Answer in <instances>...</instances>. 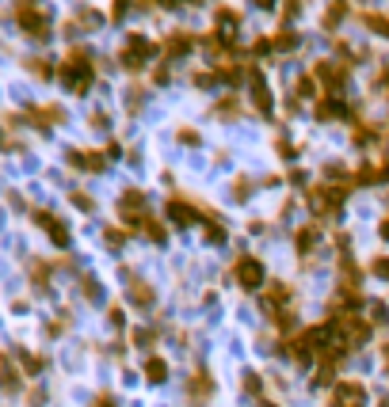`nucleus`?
<instances>
[{"instance_id": "nucleus-34", "label": "nucleus", "mask_w": 389, "mask_h": 407, "mask_svg": "<svg viewBox=\"0 0 389 407\" xmlns=\"http://www.w3.org/2000/svg\"><path fill=\"white\" fill-rule=\"evenodd\" d=\"M244 392H249L252 399H264V381H260L256 373H244Z\"/></svg>"}, {"instance_id": "nucleus-28", "label": "nucleus", "mask_w": 389, "mask_h": 407, "mask_svg": "<svg viewBox=\"0 0 389 407\" xmlns=\"http://www.w3.org/2000/svg\"><path fill=\"white\" fill-rule=\"evenodd\" d=\"M252 190H256V187H252L249 175H237V179H233V198H237V202H249Z\"/></svg>"}, {"instance_id": "nucleus-41", "label": "nucleus", "mask_w": 389, "mask_h": 407, "mask_svg": "<svg viewBox=\"0 0 389 407\" xmlns=\"http://www.w3.org/2000/svg\"><path fill=\"white\" fill-rule=\"evenodd\" d=\"M275 148H279V156H282V160H294V156H298V148L290 145L286 138H279V141H275Z\"/></svg>"}, {"instance_id": "nucleus-24", "label": "nucleus", "mask_w": 389, "mask_h": 407, "mask_svg": "<svg viewBox=\"0 0 389 407\" xmlns=\"http://www.w3.org/2000/svg\"><path fill=\"white\" fill-rule=\"evenodd\" d=\"M214 114H218V118H225V122H229V118H237V114H240V99L233 96V91H229V96H222L214 103Z\"/></svg>"}, {"instance_id": "nucleus-9", "label": "nucleus", "mask_w": 389, "mask_h": 407, "mask_svg": "<svg viewBox=\"0 0 389 407\" xmlns=\"http://www.w3.org/2000/svg\"><path fill=\"white\" fill-rule=\"evenodd\" d=\"M165 217L172 221V225L187 228V225H195V221L202 217V210H199L195 202H191L187 195H168V202H165Z\"/></svg>"}, {"instance_id": "nucleus-5", "label": "nucleus", "mask_w": 389, "mask_h": 407, "mask_svg": "<svg viewBox=\"0 0 389 407\" xmlns=\"http://www.w3.org/2000/svg\"><path fill=\"white\" fill-rule=\"evenodd\" d=\"M118 217H123L130 228H141L153 217L149 213V195H145L141 187H126L123 195H118Z\"/></svg>"}, {"instance_id": "nucleus-11", "label": "nucleus", "mask_w": 389, "mask_h": 407, "mask_svg": "<svg viewBox=\"0 0 389 407\" xmlns=\"http://www.w3.org/2000/svg\"><path fill=\"white\" fill-rule=\"evenodd\" d=\"M214 388H218V384H214V377H210V369L199 366L195 373L187 377V404L191 407H202L210 396H214Z\"/></svg>"}, {"instance_id": "nucleus-7", "label": "nucleus", "mask_w": 389, "mask_h": 407, "mask_svg": "<svg viewBox=\"0 0 389 407\" xmlns=\"http://www.w3.org/2000/svg\"><path fill=\"white\" fill-rule=\"evenodd\" d=\"M249 99H252V111H256L260 118H271L275 99H271V88H267L264 69L260 65H249Z\"/></svg>"}, {"instance_id": "nucleus-26", "label": "nucleus", "mask_w": 389, "mask_h": 407, "mask_svg": "<svg viewBox=\"0 0 389 407\" xmlns=\"http://www.w3.org/2000/svg\"><path fill=\"white\" fill-rule=\"evenodd\" d=\"M27 69H31L34 76H42V80H50V76H58V69L50 65V57H27Z\"/></svg>"}, {"instance_id": "nucleus-20", "label": "nucleus", "mask_w": 389, "mask_h": 407, "mask_svg": "<svg viewBox=\"0 0 389 407\" xmlns=\"http://www.w3.org/2000/svg\"><path fill=\"white\" fill-rule=\"evenodd\" d=\"M298 46H302V34L294 31V27H279V31H271V54H294Z\"/></svg>"}, {"instance_id": "nucleus-44", "label": "nucleus", "mask_w": 389, "mask_h": 407, "mask_svg": "<svg viewBox=\"0 0 389 407\" xmlns=\"http://www.w3.org/2000/svg\"><path fill=\"white\" fill-rule=\"evenodd\" d=\"M92 407H118V399L111 396V392H100V396L92 399Z\"/></svg>"}, {"instance_id": "nucleus-18", "label": "nucleus", "mask_w": 389, "mask_h": 407, "mask_svg": "<svg viewBox=\"0 0 389 407\" xmlns=\"http://www.w3.org/2000/svg\"><path fill=\"white\" fill-rule=\"evenodd\" d=\"M378 141H381V130L374 122H366V118L363 122H359V118L351 122V145L355 148H370V145H378Z\"/></svg>"}, {"instance_id": "nucleus-40", "label": "nucleus", "mask_w": 389, "mask_h": 407, "mask_svg": "<svg viewBox=\"0 0 389 407\" xmlns=\"http://www.w3.org/2000/svg\"><path fill=\"white\" fill-rule=\"evenodd\" d=\"M176 138H180V141H183V145H191V148H195V145H202L199 130H191V126H183V130H180V133H176Z\"/></svg>"}, {"instance_id": "nucleus-42", "label": "nucleus", "mask_w": 389, "mask_h": 407, "mask_svg": "<svg viewBox=\"0 0 389 407\" xmlns=\"http://www.w3.org/2000/svg\"><path fill=\"white\" fill-rule=\"evenodd\" d=\"M172 80V69H168V61H160L157 69H153V84H168Z\"/></svg>"}, {"instance_id": "nucleus-25", "label": "nucleus", "mask_w": 389, "mask_h": 407, "mask_svg": "<svg viewBox=\"0 0 389 407\" xmlns=\"http://www.w3.org/2000/svg\"><path fill=\"white\" fill-rule=\"evenodd\" d=\"M344 19H348V4H332V8H324V19H321V23H324V31L332 34L339 23H344Z\"/></svg>"}, {"instance_id": "nucleus-23", "label": "nucleus", "mask_w": 389, "mask_h": 407, "mask_svg": "<svg viewBox=\"0 0 389 407\" xmlns=\"http://www.w3.org/2000/svg\"><path fill=\"white\" fill-rule=\"evenodd\" d=\"M214 19H218V31H237V27H240V19H244V16H240V8H218L214 12Z\"/></svg>"}, {"instance_id": "nucleus-33", "label": "nucleus", "mask_w": 389, "mask_h": 407, "mask_svg": "<svg viewBox=\"0 0 389 407\" xmlns=\"http://www.w3.org/2000/svg\"><path fill=\"white\" fill-rule=\"evenodd\" d=\"M207 244H225V228H222V221H207Z\"/></svg>"}, {"instance_id": "nucleus-32", "label": "nucleus", "mask_w": 389, "mask_h": 407, "mask_svg": "<svg viewBox=\"0 0 389 407\" xmlns=\"http://www.w3.org/2000/svg\"><path fill=\"white\" fill-rule=\"evenodd\" d=\"M0 384H4L8 392H16V388H19V377H16V369H8V362H4V358H0Z\"/></svg>"}, {"instance_id": "nucleus-19", "label": "nucleus", "mask_w": 389, "mask_h": 407, "mask_svg": "<svg viewBox=\"0 0 389 407\" xmlns=\"http://www.w3.org/2000/svg\"><path fill=\"white\" fill-rule=\"evenodd\" d=\"M317 244H321V225H317V221H309V225H302L298 232H294V248H298V255H313Z\"/></svg>"}, {"instance_id": "nucleus-45", "label": "nucleus", "mask_w": 389, "mask_h": 407, "mask_svg": "<svg viewBox=\"0 0 389 407\" xmlns=\"http://www.w3.org/2000/svg\"><path fill=\"white\" fill-rule=\"evenodd\" d=\"M81 289L88 297H100V282H96V278H81Z\"/></svg>"}, {"instance_id": "nucleus-3", "label": "nucleus", "mask_w": 389, "mask_h": 407, "mask_svg": "<svg viewBox=\"0 0 389 407\" xmlns=\"http://www.w3.org/2000/svg\"><path fill=\"white\" fill-rule=\"evenodd\" d=\"M157 42L149 38V34L141 31H126L123 38V50H118V65L126 69V73H141V69L149 65V57H157Z\"/></svg>"}, {"instance_id": "nucleus-6", "label": "nucleus", "mask_w": 389, "mask_h": 407, "mask_svg": "<svg viewBox=\"0 0 389 407\" xmlns=\"http://www.w3.org/2000/svg\"><path fill=\"white\" fill-rule=\"evenodd\" d=\"M233 282L240 285V289H260V285L267 282V267L260 255H237V263H233Z\"/></svg>"}, {"instance_id": "nucleus-48", "label": "nucleus", "mask_w": 389, "mask_h": 407, "mask_svg": "<svg viewBox=\"0 0 389 407\" xmlns=\"http://www.w3.org/2000/svg\"><path fill=\"white\" fill-rule=\"evenodd\" d=\"M381 362H386V369H389V339H386V346H381Z\"/></svg>"}, {"instance_id": "nucleus-30", "label": "nucleus", "mask_w": 389, "mask_h": 407, "mask_svg": "<svg viewBox=\"0 0 389 407\" xmlns=\"http://www.w3.org/2000/svg\"><path fill=\"white\" fill-rule=\"evenodd\" d=\"M370 91H378V96H386V91H389V61H381V65H378V76L370 80Z\"/></svg>"}, {"instance_id": "nucleus-37", "label": "nucleus", "mask_w": 389, "mask_h": 407, "mask_svg": "<svg viewBox=\"0 0 389 407\" xmlns=\"http://www.w3.org/2000/svg\"><path fill=\"white\" fill-rule=\"evenodd\" d=\"M103 240L107 248H126V228H103Z\"/></svg>"}, {"instance_id": "nucleus-10", "label": "nucleus", "mask_w": 389, "mask_h": 407, "mask_svg": "<svg viewBox=\"0 0 389 407\" xmlns=\"http://www.w3.org/2000/svg\"><path fill=\"white\" fill-rule=\"evenodd\" d=\"M290 305H294V285H290V282H282V278H275V282L264 289V312L275 320L279 312H286Z\"/></svg>"}, {"instance_id": "nucleus-2", "label": "nucleus", "mask_w": 389, "mask_h": 407, "mask_svg": "<svg viewBox=\"0 0 389 407\" xmlns=\"http://www.w3.org/2000/svg\"><path fill=\"white\" fill-rule=\"evenodd\" d=\"M351 187H336V183H313V187L306 190V202H309V213L317 217V225L321 221H336L339 210H344V202H348Z\"/></svg>"}, {"instance_id": "nucleus-27", "label": "nucleus", "mask_w": 389, "mask_h": 407, "mask_svg": "<svg viewBox=\"0 0 389 407\" xmlns=\"http://www.w3.org/2000/svg\"><path fill=\"white\" fill-rule=\"evenodd\" d=\"M141 232H145V236H149L153 244H165V240H168V228L160 225L157 217H149V221H145V225H141Z\"/></svg>"}, {"instance_id": "nucleus-21", "label": "nucleus", "mask_w": 389, "mask_h": 407, "mask_svg": "<svg viewBox=\"0 0 389 407\" xmlns=\"http://www.w3.org/2000/svg\"><path fill=\"white\" fill-rule=\"evenodd\" d=\"M359 23H363L366 31H374V34H381V38H389V16H386V12H363V16H359Z\"/></svg>"}, {"instance_id": "nucleus-14", "label": "nucleus", "mask_w": 389, "mask_h": 407, "mask_svg": "<svg viewBox=\"0 0 389 407\" xmlns=\"http://www.w3.org/2000/svg\"><path fill=\"white\" fill-rule=\"evenodd\" d=\"M313 114H317V122H344V118H351V122H355V111H351V107L344 103V99H336V96L317 99Z\"/></svg>"}, {"instance_id": "nucleus-15", "label": "nucleus", "mask_w": 389, "mask_h": 407, "mask_svg": "<svg viewBox=\"0 0 389 407\" xmlns=\"http://www.w3.org/2000/svg\"><path fill=\"white\" fill-rule=\"evenodd\" d=\"M195 46H199V38L180 27V31H168V38H165V46H160V50H165V61H183Z\"/></svg>"}, {"instance_id": "nucleus-13", "label": "nucleus", "mask_w": 389, "mask_h": 407, "mask_svg": "<svg viewBox=\"0 0 389 407\" xmlns=\"http://www.w3.org/2000/svg\"><path fill=\"white\" fill-rule=\"evenodd\" d=\"M366 404V384L363 381H339L332 388L328 407H363Z\"/></svg>"}, {"instance_id": "nucleus-47", "label": "nucleus", "mask_w": 389, "mask_h": 407, "mask_svg": "<svg viewBox=\"0 0 389 407\" xmlns=\"http://www.w3.org/2000/svg\"><path fill=\"white\" fill-rule=\"evenodd\" d=\"M378 236H381V240H386V244H389V213H386V217H381V225H378Z\"/></svg>"}, {"instance_id": "nucleus-35", "label": "nucleus", "mask_w": 389, "mask_h": 407, "mask_svg": "<svg viewBox=\"0 0 389 407\" xmlns=\"http://www.w3.org/2000/svg\"><path fill=\"white\" fill-rule=\"evenodd\" d=\"M370 274H378L381 282H389V255H374V259H370Z\"/></svg>"}, {"instance_id": "nucleus-22", "label": "nucleus", "mask_w": 389, "mask_h": 407, "mask_svg": "<svg viewBox=\"0 0 389 407\" xmlns=\"http://www.w3.org/2000/svg\"><path fill=\"white\" fill-rule=\"evenodd\" d=\"M145 381H149V384H165L168 381V362L165 358H145Z\"/></svg>"}, {"instance_id": "nucleus-4", "label": "nucleus", "mask_w": 389, "mask_h": 407, "mask_svg": "<svg viewBox=\"0 0 389 407\" xmlns=\"http://www.w3.org/2000/svg\"><path fill=\"white\" fill-rule=\"evenodd\" d=\"M313 76L324 84V96H336L344 99L348 91V80H351V61H336V57H321L313 65Z\"/></svg>"}, {"instance_id": "nucleus-43", "label": "nucleus", "mask_w": 389, "mask_h": 407, "mask_svg": "<svg viewBox=\"0 0 389 407\" xmlns=\"http://www.w3.org/2000/svg\"><path fill=\"white\" fill-rule=\"evenodd\" d=\"M73 202L81 206V210H88V213L96 210V202H92V195H84V190H73Z\"/></svg>"}, {"instance_id": "nucleus-31", "label": "nucleus", "mask_w": 389, "mask_h": 407, "mask_svg": "<svg viewBox=\"0 0 389 407\" xmlns=\"http://www.w3.org/2000/svg\"><path fill=\"white\" fill-rule=\"evenodd\" d=\"M31 278L39 289H46L50 285V263H31Z\"/></svg>"}, {"instance_id": "nucleus-16", "label": "nucleus", "mask_w": 389, "mask_h": 407, "mask_svg": "<svg viewBox=\"0 0 389 407\" xmlns=\"http://www.w3.org/2000/svg\"><path fill=\"white\" fill-rule=\"evenodd\" d=\"M65 160L73 164V168H81V171H92V175H100V171L107 168V156L96 153V148H69Z\"/></svg>"}, {"instance_id": "nucleus-39", "label": "nucleus", "mask_w": 389, "mask_h": 407, "mask_svg": "<svg viewBox=\"0 0 389 407\" xmlns=\"http://www.w3.org/2000/svg\"><path fill=\"white\" fill-rule=\"evenodd\" d=\"M19 358H23L27 373H42V369H46V358H34V354H19Z\"/></svg>"}, {"instance_id": "nucleus-12", "label": "nucleus", "mask_w": 389, "mask_h": 407, "mask_svg": "<svg viewBox=\"0 0 389 407\" xmlns=\"http://www.w3.org/2000/svg\"><path fill=\"white\" fill-rule=\"evenodd\" d=\"M126 297H130V305H134V309H141V312L157 305V289H153L145 278H138L134 270H126Z\"/></svg>"}, {"instance_id": "nucleus-36", "label": "nucleus", "mask_w": 389, "mask_h": 407, "mask_svg": "<svg viewBox=\"0 0 389 407\" xmlns=\"http://www.w3.org/2000/svg\"><path fill=\"white\" fill-rule=\"evenodd\" d=\"M153 339H157V335H153L149 327H134V331H130V342H134V346H153Z\"/></svg>"}, {"instance_id": "nucleus-8", "label": "nucleus", "mask_w": 389, "mask_h": 407, "mask_svg": "<svg viewBox=\"0 0 389 407\" xmlns=\"http://www.w3.org/2000/svg\"><path fill=\"white\" fill-rule=\"evenodd\" d=\"M16 23L23 27V34H31V38H50V16L42 8H34V4H19Z\"/></svg>"}, {"instance_id": "nucleus-1", "label": "nucleus", "mask_w": 389, "mask_h": 407, "mask_svg": "<svg viewBox=\"0 0 389 407\" xmlns=\"http://www.w3.org/2000/svg\"><path fill=\"white\" fill-rule=\"evenodd\" d=\"M58 80L65 84L73 96H88L92 80H96V61H92V54L84 46L69 50V57L58 65Z\"/></svg>"}, {"instance_id": "nucleus-46", "label": "nucleus", "mask_w": 389, "mask_h": 407, "mask_svg": "<svg viewBox=\"0 0 389 407\" xmlns=\"http://www.w3.org/2000/svg\"><path fill=\"white\" fill-rule=\"evenodd\" d=\"M92 126H96V130H107V114L96 111V114H92Z\"/></svg>"}, {"instance_id": "nucleus-38", "label": "nucleus", "mask_w": 389, "mask_h": 407, "mask_svg": "<svg viewBox=\"0 0 389 407\" xmlns=\"http://www.w3.org/2000/svg\"><path fill=\"white\" fill-rule=\"evenodd\" d=\"M389 320V309H386V301H370V324L378 327V324H386Z\"/></svg>"}, {"instance_id": "nucleus-29", "label": "nucleus", "mask_w": 389, "mask_h": 407, "mask_svg": "<svg viewBox=\"0 0 389 407\" xmlns=\"http://www.w3.org/2000/svg\"><path fill=\"white\" fill-rule=\"evenodd\" d=\"M294 91H298V99H313V96H317V80H313V73L298 76V80H294Z\"/></svg>"}, {"instance_id": "nucleus-17", "label": "nucleus", "mask_w": 389, "mask_h": 407, "mask_svg": "<svg viewBox=\"0 0 389 407\" xmlns=\"http://www.w3.org/2000/svg\"><path fill=\"white\" fill-rule=\"evenodd\" d=\"M34 225L46 228V232H50V240L58 248H69V225H65V221H58L50 210H34Z\"/></svg>"}]
</instances>
